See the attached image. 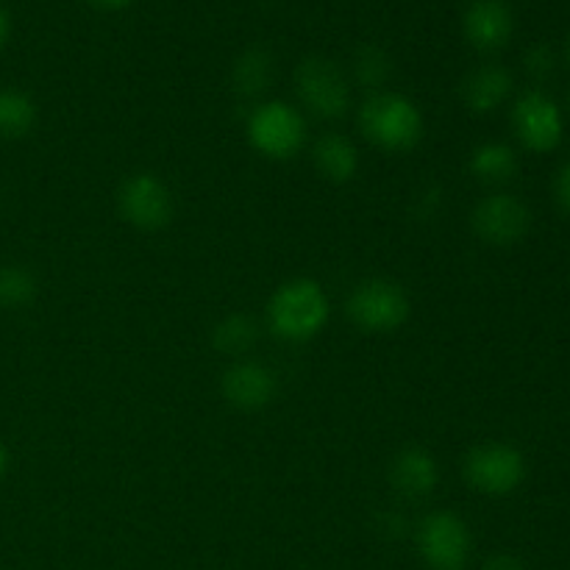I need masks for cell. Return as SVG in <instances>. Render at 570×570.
<instances>
[{"label":"cell","mask_w":570,"mask_h":570,"mask_svg":"<svg viewBox=\"0 0 570 570\" xmlns=\"http://www.w3.org/2000/svg\"><path fill=\"white\" fill-rule=\"evenodd\" d=\"M326 321L328 298L321 284L312 278H295V282L284 284L267 306V323H271L273 334L289 340V343H304V340L315 337L326 326Z\"/></svg>","instance_id":"obj_1"},{"label":"cell","mask_w":570,"mask_h":570,"mask_svg":"<svg viewBox=\"0 0 570 570\" xmlns=\"http://www.w3.org/2000/svg\"><path fill=\"white\" fill-rule=\"evenodd\" d=\"M362 131L384 150L415 148L423 134L421 111L412 100L395 92H379L362 106Z\"/></svg>","instance_id":"obj_2"},{"label":"cell","mask_w":570,"mask_h":570,"mask_svg":"<svg viewBox=\"0 0 570 570\" xmlns=\"http://www.w3.org/2000/svg\"><path fill=\"white\" fill-rule=\"evenodd\" d=\"M248 139L271 159H293L306 142L304 115L282 100L256 106L248 117Z\"/></svg>","instance_id":"obj_3"},{"label":"cell","mask_w":570,"mask_h":570,"mask_svg":"<svg viewBox=\"0 0 570 570\" xmlns=\"http://www.w3.org/2000/svg\"><path fill=\"white\" fill-rule=\"evenodd\" d=\"M468 484L484 495H507L521 488L527 476V460L515 445L482 443L468 451L465 456Z\"/></svg>","instance_id":"obj_4"},{"label":"cell","mask_w":570,"mask_h":570,"mask_svg":"<svg viewBox=\"0 0 570 570\" xmlns=\"http://www.w3.org/2000/svg\"><path fill=\"white\" fill-rule=\"evenodd\" d=\"M348 317L365 332H395L410 317V298L399 284L371 278L351 293Z\"/></svg>","instance_id":"obj_5"},{"label":"cell","mask_w":570,"mask_h":570,"mask_svg":"<svg viewBox=\"0 0 570 570\" xmlns=\"http://www.w3.org/2000/svg\"><path fill=\"white\" fill-rule=\"evenodd\" d=\"M295 87H298L306 109L317 117H326V120H337L351 106L348 78L328 59L312 56V59L301 61L298 72H295Z\"/></svg>","instance_id":"obj_6"},{"label":"cell","mask_w":570,"mask_h":570,"mask_svg":"<svg viewBox=\"0 0 570 570\" xmlns=\"http://www.w3.org/2000/svg\"><path fill=\"white\" fill-rule=\"evenodd\" d=\"M417 551L432 570H462L471 557V532L454 512H432L417 527Z\"/></svg>","instance_id":"obj_7"},{"label":"cell","mask_w":570,"mask_h":570,"mask_svg":"<svg viewBox=\"0 0 570 570\" xmlns=\"http://www.w3.org/2000/svg\"><path fill=\"white\" fill-rule=\"evenodd\" d=\"M512 126L523 148L534 154L554 150L562 142V111L554 100L540 89L521 95L512 106Z\"/></svg>","instance_id":"obj_8"},{"label":"cell","mask_w":570,"mask_h":570,"mask_svg":"<svg viewBox=\"0 0 570 570\" xmlns=\"http://www.w3.org/2000/svg\"><path fill=\"white\" fill-rule=\"evenodd\" d=\"M120 215L142 232H156L173 220V195L156 176L139 173L120 187Z\"/></svg>","instance_id":"obj_9"},{"label":"cell","mask_w":570,"mask_h":570,"mask_svg":"<svg viewBox=\"0 0 570 570\" xmlns=\"http://www.w3.org/2000/svg\"><path fill=\"white\" fill-rule=\"evenodd\" d=\"M532 226L527 204L515 195L495 193L484 198L473 212V232L490 245H515Z\"/></svg>","instance_id":"obj_10"},{"label":"cell","mask_w":570,"mask_h":570,"mask_svg":"<svg viewBox=\"0 0 570 570\" xmlns=\"http://www.w3.org/2000/svg\"><path fill=\"white\" fill-rule=\"evenodd\" d=\"M515 31V17L507 0H471L462 14V33L482 53L504 48Z\"/></svg>","instance_id":"obj_11"},{"label":"cell","mask_w":570,"mask_h":570,"mask_svg":"<svg viewBox=\"0 0 570 570\" xmlns=\"http://www.w3.org/2000/svg\"><path fill=\"white\" fill-rule=\"evenodd\" d=\"M223 395L237 410H262L276 395V376L259 362H239L223 376Z\"/></svg>","instance_id":"obj_12"},{"label":"cell","mask_w":570,"mask_h":570,"mask_svg":"<svg viewBox=\"0 0 570 570\" xmlns=\"http://www.w3.org/2000/svg\"><path fill=\"white\" fill-rule=\"evenodd\" d=\"M390 479H393V488L406 499H426L438 488L440 471L429 451L406 449L395 456Z\"/></svg>","instance_id":"obj_13"},{"label":"cell","mask_w":570,"mask_h":570,"mask_svg":"<svg viewBox=\"0 0 570 570\" xmlns=\"http://www.w3.org/2000/svg\"><path fill=\"white\" fill-rule=\"evenodd\" d=\"M512 92V76L507 67L501 65H482L476 70H471L462 81V100L468 104V109L484 115V111H493L510 98Z\"/></svg>","instance_id":"obj_14"},{"label":"cell","mask_w":570,"mask_h":570,"mask_svg":"<svg viewBox=\"0 0 570 570\" xmlns=\"http://www.w3.org/2000/svg\"><path fill=\"white\" fill-rule=\"evenodd\" d=\"M315 167L328 178V181H351L360 167V159H356V148L340 134H326V137L317 139L315 150Z\"/></svg>","instance_id":"obj_15"},{"label":"cell","mask_w":570,"mask_h":570,"mask_svg":"<svg viewBox=\"0 0 570 570\" xmlns=\"http://www.w3.org/2000/svg\"><path fill=\"white\" fill-rule=\"evenodd\" d=\"M471 170L484 184H504L518 173V156L510 145L488 142L473 150Z\"/></svg>","instance_id":"obj_16"},{"label":"cell","mask_w":570,"mask_h":570,"mask_svg":"<svg viewBox=\"0 0 570 570\" xmlns=\"http://www.w3.org/2000/svg\"><path fill=\"white\" fill-rule=\"evenodd\" d=\"M37 106L17 89H0V139H17L31 131Z\"/></svg>","instance_id":"obj_17"},{"label":"cell","mask_w":570,"mask_h":570,"mask_svg":"<svg viewBox=\"0 0 570 570\" xmlns=\"http://www.w3.org/2000/svg\"><path fill=\"white\" fill-rule=\"evenodd\" d=\"M273 78V61L265 50L254 48L245 50L237 59V67H234V83L243 95H259L271 87Z\"/></svg>","instance_id":"obj_18"},{"label":"cell","mask_w":570,"mask_h":570,"mask_svg":"<svg viewBox=\"0 0 570 570\" xmlns=\"http://www.w3.org/2000/svg\"><path fill=\"white\" fill-rule=\"evenodd\" d=\"M256 343V326L250 317L245 315H232L215 328V345L223 354H245L250 345Z\"/></svg>","instance_id":"obj_19"},{"label":"cell","mask_w":570,"mask_h":570,"mask_svg":"<svg viewBox=\"0 0 570 570\" xmlns=\"http://www.w3.org/2000/svg\"><path fill=\"white\" fill-rule=\"evenodd\" d=\"M37 284H33L31 273L22 267H3L0 271V304L3 306H22L33 298Z\"/></svg>","instance_id":"obj_20"},{"label":"cell","mask_w":570,"mask_h":570,"mask_svg":"<svg viewBox=\"0 0 570 570\" xmlns=\"http://www.w3.org/2000/svg\"><path fill=\"white\" fill-rule=\"evenodd\" d=\"M354 70H356V78H360L362 83H367V87H379V83L387 81V76H390L387 53L379 48L360 50Z\"/></svg>","instance_id":"obj_21"},{"label":"cell","mask_w":570,"mask_h":570,"mask_svg":"<svg viewBox=\"0 0 570 570\" xmlns=\"http://www.w3.org/2000/svg\"><path fill=\"white\" fill-rule=\"evenodd\" d=\"M554 65H557L554 50H551L549 45H534V48L527 53L529 76L540 78V81H543V78H549L551 72H554Z\"/></svg>","instance_id":"obj_22"},{"label":"cell","mask_w":570,"mask_h":570,"mask_svg":"<svg viewBox=\"0 0 570 570\" xmlns=\"http://www.w3.org/2000/svg\"><path fill=\"white\" fill-rule=\"evenodd\" d=\"M554 198H557V204H560L562 209L570 215V161H566V165L560 167V173H557Z\"/></svg>","instance_id":"obj_23"},{"label":"cell","mask_w":570,"mask_h":570,"mask_svg":"<svg viewBox=\"0 0 570 570\" xmlns=\"http://www.w3.org/2000/svg\"><path fill=\"white\" fill-rule=\"evenodd\" d=\"M482 570H527V568H523V562L518 560V557L493 554V557H488V560H484Z\"/></svg>","instance_id":"obj_24"},{"label":"cell","mask_w":570,"mask_h":570,"mask_svg":"<svg viewBox=\"0 0 570 570\" xmlns=\"http://www.w3.org/2000/svg\"><path fill=\"white\" fill-rule=\"evenodd\" d=\"M87 3L95 6V9H100V11H122V9H128L134 0H87Z\"/></svg>","instance_id":"obj_25"},{"label":"cell","mask_w":570,"mask_h":570,"mask_svg":"<svg viewBox=\"0 0 570 570\" xmlns=\"http://www.w3.org/2000/svg\"><path fill=\"white\" fill-rule=\"evenodd\" d=\"M9 31H11L9 14H6V9H3V6H0V48H3L6 39H9Z\"/></svg>","instance_id":"obj_26"},{"label":"cell","mask_w":570,"mask_h":570,"mask_svg":"<svg viewBox=\"0 0 570 570\" xmlns=\"http://www.w3.org/2000/svg\"><path fill=\"white\" fill-rule=\"evenodd\" d=\"M6 468H9V454H6V449L0 445V476L6 473Z\"/></svg>","instance_id":"obj_27"},{"label":"cell","mask_w":570,"mask_h":570,"mask_svg":"<svg viewBox=\"0 0 570 570\" xmlns=\"http://www.w3.org/2000/svg\"><path fill=\"white\" fill-rule=\"evenodd\" d=\"M566 53H568V61H570V37H568V50H566Z\"/></svg>","instance_id":"obj_28"}]
</instances>
